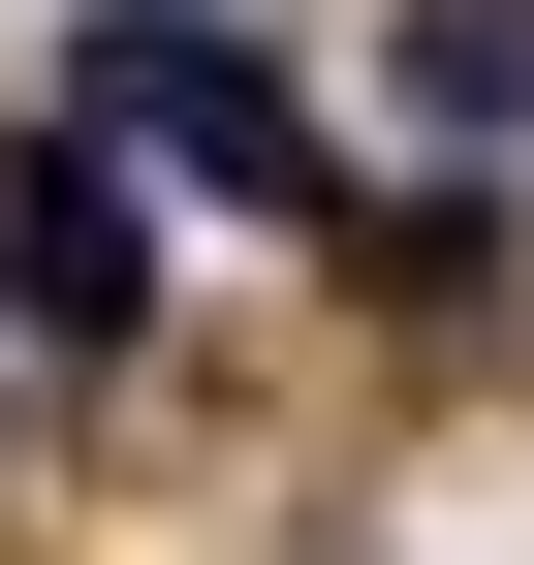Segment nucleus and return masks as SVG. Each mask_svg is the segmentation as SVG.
I'll return each mask as SVG.
<instances>
[{"label":"nucleus","instance_id":"3","mask_svg":"<svg viewBox=\"0 0 534 565\" xmlns=\"http://www.w3.org/2000/svg\"><path fill=\"white\" fill-rule=\"evenodd\" d=\"M409 95L440 126H534V0H409Z\"/></svg>","mask_w":534,"mask_h":565},{"label":"nucleus","instance_id":"1","mask_svg":"<svg viewBox=\"0 0 534 565\" xmlns=\"http://www.w3.org/2000/svg\"><path fill=\"white\" fill-rule=\"evenodd\" d=\"M63 126H126L158 189H221V221H346V158H314V95L221 32V0H95V63H63Z\"/></svg>","mask_w":534,"mask_h":565},{"label":"nucleus","instance_id":"2","mask_svg":"<svg viewBox=\"0 0 534 565\" xmlns=\"http://www.w3.org/2000/svg\"><path fill=\"white\" fill-rule=\"evenodd\" d=\"M0 282H32L63 345H126L158 315V158H126V126H32V158H0Z\"/></svg>","mask_w":534,"mask_h":565}]
</instances>
